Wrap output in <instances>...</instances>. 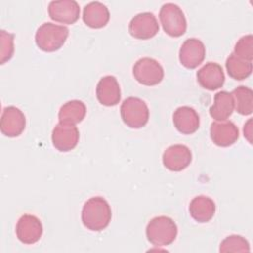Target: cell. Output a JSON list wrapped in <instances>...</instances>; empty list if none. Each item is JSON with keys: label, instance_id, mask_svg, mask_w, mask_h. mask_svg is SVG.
Segmentation results:
<instances>
[{"label": "cell", "instance_id": "5", "mask_svg": "<svg viewBox=\"0 0 253 253\" xmlns=\"http://www.w3.org/2000/svg\"><path fill=\"white\" fill-rule=\"evenodd\" d=\"M159 20L164 32L170 37H181L187 30V20L182 9L174 3H165L159 11Z\"/></svg>", "mask_w": 253, "mask_h": 253}, {"label": "cell", "instance_id": "11", "mask_svg": "<svg viewBox=\"0 0 253 253\" xmlns=\"http://www.w3.org/2000/svg\"><path fill=\"white\" fill-rule=\"evenodd\" d=\"M47 11L51 20L68 25L74 24L80 15V7L75 0L51 1Z\"/></svg>", "mask_w": 253, "mask_h": 253}, {"label": "cell", "instance_id": "19", "mask_svg": "<svg viewBox=\"0 0 253 253\" xmlns=\"http://www.w3.org/2000/svg\"><path fill=\"white\" fill-rule=\"evenodd\" d=\"M189 212L196 221L208 222L214 215L215 203L208 196H197L190 202Z\"/></svg>", "mask_w": 253, "mask_h": 253}, {"label": "cell", "instance_id": "20", "mask_svg": "<svg viewBox=\"0 0 253 253\" xmlns=\"http://www.w3.org/2000/svg\"><path fill=\"white\" fill-rule=\"evenodd\" d=\"M234 110V103L231 93L219 91L214 95L213 104L210 108V115L216 121H226Z\"/></svg>", "mask_w": 253, "mask_h": 253}, {"label": "cell", "instance_id": "14", "mask_svg": "<svg viewBox=\"0 0 253 253\" xmlns=\"http://www.w3.org/2000/svg\"><path fill=\"white\" fill-rule=\"evenodd\" d=\"M210 132L212 142L221 147L232 145L239 137L238 127L230 121H216L211 123Z\"/></svg>", "mask_w": 253, "mask_h": 253}, {"label": "cell", "instance_id": "22", "mask_svg": "<svg viewBox=\"0 0 253 253\" xmlns=\"http://www.w3.org/2000/svg\"><path fill=\"white\" fill-rule=\"evenodd\" d=\"M234 109L243 116L252 114L253 111V91L246 86H238L231 92Z\"/></svg>", "mask_w": 253, "mask_h": 253}, {"label": "cell", "instance_id": "15", "mask_svg": "<svg viewBox=\"0 0 253 253\" xmlns=\"http://www.w3.org/2000/svg\"><path fill=\"white\" fill-rule=\"evenodd\" d=\"M199 84L208 90L213 91L222 87L225 77L222 67L216 62H207L197 72Z\"/></svg>", "mask_w": 253, "mask_h": 253}, {"label": "cell", "instance_id": "24", "mask_svg": "<svg viewBox=\"0 0 253 253\" xmlns=\"http://www.w3.org/2000/svg\"><path fill=\"white\" fill-rule=\"evenodd\" d=\"M220 252H249V242L241 235H229L225 237L219 246Z\"/></svg>", "mask_w": 253, "mask_h": 253}, {"label": "cell", "instance_id": "4", "mask_svg": "<svg viewBox=\"0 0 253 253\" xmlns=\"http://www.w3.org/2000/svg\"><path fill=\"white\" fill-rule=\"evenodd\" d=\"M123 122L130 128L144 126L149 119V110L146 103L137 97H128L121 105Z\"/></svg>", "mask_w": 253, "mask_h": 253}, {"label": "cell", "instance_id": "27", "mask_svg": "<svg viewBox=\"0 0 253 253\" xmlns=\"http://www.w3.org/2000/svg\"><path fill=\"white\" fill-rule=\"evenodd\" d=\"M251 119L244 125V128H243V132H244V136L247 138V140L251 143V135H252V127H251Z\"/></svg>", "mask_w": 253, "mask_h": 253}, {"label": "cell", "instance_id": "8", "mask_svg": "<svg viewBox=\"0 0 253 253\" xmlns=\"http://www.w3.org/2000/svg\"><path fill=\"white\" fill-rule=\"evenodd\" d=\"M51 140L57 150L61 152L70 151L78 143L79 130L73 124L59 122L52 129Z\"/></svg>", "mask_w": 253, "mask_h": 253}, {"label": "cell", "instance_id": "16", "mask_svg": "<svg viewBox=\"0 0 253 253\" xmlns=\"http://www.w3.org/2000/svg\"><path fill=\"white\" fill-rule=\"evenodd\" d=\"M98 101L107 107L117 105L121 100V89L117 78L113 75L102 77L96 87Z\"/></svg>", "mask_w": 253, "mask_h": 253}, {"label": "cell", "instance_id": "6", "mask_svg": "<svg viewBox=\"0 0 253 253\" xmlns=\"http://www.w3.org/2000/svg\"><path fill=\"white\" fill-rule=\"evenodd\" d=\"M134 79L142 85L154 86L160 83L164 76L161 64L151 57L139 58L132 67Z\"/></svg>", "mask_w": 253, "mask_h": 253}, {"label": "cell", "instance_id": "3", "mask_svg": "<svg viewBox=\"0 0 253 253\" xmlns=\"http://www.w3.org/2000/svg\"><path fill=\"white\" fill-rule=\"evenodd\" d=\"M147 240L155 246H167L177 237L178 227L175 221L165 215L153 217L146 225Z\"/></svg>", "mask_w": 253, "mask_h": 253}, {"label": "cell", "instance_id": "7", "mask_svg": "<svg viewBox=\"0 0 253 253\" xmlns=\"http://www.w3.org/2000/svg\"><path fill=\"white\" fill-rule=\"evenodd\" d=\"M159 31V24L156 17L151 12L138 13L128 24L129 34L138 40H148L153 38Z\"/></svg>", "mask_w": 253, "mask_h": 253}, {"label": "cell", "instance_id": "10", "mask_svg": "<svg viewBox=\"0 0 253 253\" xmlns=\"http://www.w3.org/2000/svg\"><path fill=\"white\" fill-rule=\"evenodd\" d=\"M26 127V117L24 113L15 106H8L3 109L0 129L8 137L19 136Z\"/></svg>", "mask_w": 253, "mask_h": 253}, {"label": "cell", "instance_id": "18", "mask_svg": "<svg viewBox=\"0 0 253 253\" xmlns=\"http://www.w3.org/2000/svg\"><path fill=\"white\" fill-rule=\"evenodd\" d=\"M82 19L88 27L100 29L108 24L110 20V12L105 4L99 1H93L85 5Z\"/></svg>", "mask_w": 253, "mask_h": 253}, {"label": "cell", "instance_id": "21", "mask_svg": "<svg viewBox=\"0 0 253 253\" xmlns=\"http://www.w3.org/2000/svg\"><path fill=\"white\" fill-rule=\"evenodd\" d=\"M86 116V106L80 100H71L64 103L58 112V120L61 123L76 125Z\"/></svg>", "mask_w": 253, "mask_h": 253}, {"label": "cell", "instance_id": "26", "mask_svg": "<svg viewBox=\"0 0 253 253\" xmlns=\"http://www.w3.org/2000/svg\"><path fill=\"white\" fill-rule=\"evenodd\" d=\"M233 53L247 61L253 59V37L252 35H246L241 37L234 46Z\"/></svg>", "mask_w": 253, "mask_h": 253}, {"label": "cell", "instance_id": "23", "mask_svg": "<svg viewBox=\"0 0 253 253\" xmlns=\"http://www.w3.org/2000/svg\"><path fill=\"white\" fill-rule=\"evenodd\" d=\"M225 67L228 75L235 80H243L252 73V61L242 59L233 52L227 57Z\"/></svg>", "mask_w": 253, "mask_h": 253}, {"label": "cell", "instance_id": "17", "mask_svg": "<svg viewBox=\"0 0 253 253\" xmlns=\"http://www.w3.org/2000/svg\"><path fill=\"white\" fill-rule=\"evenodd\" d=\"M173 123L178 131L183 134H192L200 126V117L195 109L189 106H182L175 110Z\"/></svg>", "mask_w": 253, "mask_h": 253}, {"label": "cell", "instance_id": "2", "mask_svg": "<svg viewBox=\"0 0 253 253\" xmlns=\"http://www.w3.org/2000/svg\"><path fill=\"white\" fill-rule=\"evenodd\" d=\"M68 35L69 30L65 26L45 22L38 28L35 41L40 49L52 52L58 50L65 43Z\"/></svg>", "mask_w": 253, "mask_h": 253}, {"label": "cell", "instance_id": "1", "mask_svg": "<svg viewBox=\"0 0 253 253\" xmlns=\"http://www.w3.org/2000/svg\"><path fill=\"white\" fill-rule=\"evenodd\" d=\"M111 218V207L103 197H92L85 202L82 208L81 219L87 229L101 231L109 225Z\"/></svg>", "mask_w": 253, "mask_h": 253}, {"label": "cell", "instance_id": "13", "mask_svg": "<svg viewBox=\"0 0 253 253\" xmlns=\"http://www.w3.org/2000/svg\"><path fill=\"white\" fill-rule=\"evenodd\" d=\"M162 162L168 170L179 172L186 169L192 162V152L184 144H173L163 152Z\"/></svg>", "mask_w": 253, "mask_h": 253}, {"label": "cell", "instance_id": "9", "mask_svg": "<svg viewBox=\"0 0 253 253\" xmlns=\"http://www.w3.org/2000/svg\"><path fill=\"white\" fill-rule=\"evenodd\" d=\"M206 56V47L203 42L196 38L187 39L179 50V60L181 64L188 68L194 69L200 65Z\"/></svg>", "mask_w": 253, "mask_h": 253}, {"label": "cell", "instance_id": "12", "mask_svg": "<svg viewBox=\"0 0 253 253\" xmlns=\"http://www.w3.org/2000/svg\"><path fill=\"white\" fill-rule=\"evenodd\" d=\"M16 235L25 244L38 242L42 235V224L41 220L33 214H23L16 224Z\"/></svg>", "mask_w": 253, "mask_h": 253}, {"label": "cell", "instance_id": "25", "mask_svg": "<svg viewBox=\"0 0 253 253\" xmlns=\"http://www.w3.org/2000/svg\"><path fill=\"white\" fill-rule=\"evenodd\" d=\"M0 39V63L4 64L6 61L10 60L14 54V35L5 30H1Z\"/></svg>", "mask_w": 253, "mask_h": 253}]
</instances>
